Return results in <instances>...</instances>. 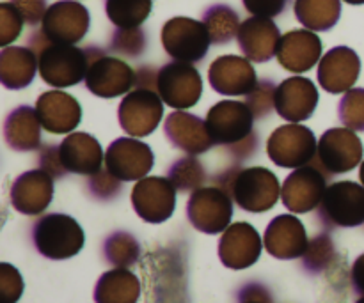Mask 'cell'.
I'll return each instance as SVG.
<instances>
[{"instance_id": "cell-1", "label": "cell", "mask_w": 364, "mask_h": 303, "mask_svg": "<svg viewBox=\"0 0 364 303\" xmlns=\"http://www.w3.org/2000/svg\"><path fill=\"white\" fill-rule=\"evenodd\" d=\"M255 114L245 103L219 101L208 110L206 128L215 145H226L237 162H245L258 153Z\"/></svg>"}, {"instance_id": "cell-2", "label": "cell", "mask_w": 364, "mask_h": 303, "mask_svg": "<svg viewBox=\"0 0 364 303\" xmlns=\"http://www.w3.org/2000/svg\"><path fill=\"white\" fill-rule=\"evenodd\" d=\"M28 48L38 55L39 75L52 87H71L85 80L91 64L89 46L78 48L75 45L50 43L41 31H36L28 38Z\"/></svg>"}, {"instance_id": "cell-3", "label": "cell", "mask_w": 364, "mask_h": 303, "mask_svg": "<svg viewBox=\"0 0 364 303\" xmlns=\"http://www.w3.org/2000/svg\"><path fill=\"white\" fill-rule=\"evenodd\" d=\"M215 183L228 192L242 209L251 213L267 211L274 208L279 199V181L276 174L265 167H231L215 176Z\"/></svg>"}, {"instance_id": "cell-4", "label": "cell", "mask_w": 364, "mask_h": 303, "mask_svg": "<svg viewBox=\"0 0 364 303\" xmlns=\"http://www.w3.org/2000/svg\"><path fill=\"white\" fill-rule=\"evenodd\" d=\"M84 231L77 220L60 213L39 219L32 227V241L39 254L48 259H68L84 247Z\"/></svg>"}, {"instance_id": "cell-5", "label": "cell", "mask_w": 364, "mask_h": 303, "mask_svg": "<svg viewBox=\"0 0 364 303\" xmlns=\"http://www.w3.org/2000/svg\"><path fill=\"white\" fill-rule=\"evenodd\" d=\"M318 220L326 227H355L364 224V188L354 181L327 187L318 206Z\"/></svg>"}, {"instance_id": "cell-6", "label": "cell", "mask_w": 364, "mask_h": 303, "mask_svg": "<svg viewBox=\"0 0 364 303\" xmlns=\"http://www.w3.org/2000/svg\"><path fill=\"white\" fill-rule=\"evenodd\" d=\"M162 45L174 60L192 64L205 59L212 39L203 21L176 16L162 27Z\"/></svg>"}, {"instance_id": "cell-7", "label": "cell", "mask_w": 364, "mask_h": 303, "mask_svg": "<svg viewBox=\"0 0 364 303\" xmlns=\"http://www.w3.org/2000/svg\"><path fill=\"white\" fill-rule=\"evenodd\" d=\"M361 158L363 145L358 135L345 128H333L322 135L311 163H315L331 180L336 174L350 172Z\"/></svg>"}, {"instance_id": "cell-8", "label": "cell", "mask_w": 364, "mask_h": 303, "mask_svg": "<svg viewBox=\"0 0 364 303\" xmlns=\"http://www.w3.org/2000/svg\"><path fill=\"white\" fill-rule=\"evenodd\" d=\"M316 138L309 128L301 124H287L270 135L267 153L277 167L299 169L313 162L316 156Z\"/></svg>"}, {"instance_id": "cell-9", "label": "cell", "mask_w": 364, "mask_h": 303, "mask_svg": "<svg viewBox=\"0 0 364 303\" xmlns=\"http://www.w3.org/2000/svg\"><path fill=\"white\" fill-rule=\"evenodd\" d=\"M156 92L160 94L162 101L173 109H191L201 98V75L191 62L174 60L159 70Z\"/></svg>"}, {"instance_id": "cell-10", "label": "cell", "mask_w": 364, "mask_h": 303, "mask_svg": "<svg viewBox=\"0 0 364 303\" xmlns=\"http://www.w3.org/2000/svg\"><path fill=\"white\" fill-rule=\"evenodd\" d=\"M187 213L188 220L198 231L206 234L220 233L233 216L231 195L219 187L198 188L188 199Z\"/></svg>"}, {"instance_id": "cell-11", "label": "cell", "mask_w": 364, "mask_h": 303, "mask_svg": "<svg viewBox=\"0 0 364 303\" xmlns=\"http://www.w3.org/2000/svg\"><path fill=\"white\" fill-rule=\"evenodd\" d=\"M162 116L164 101L159 92L151 89H135L128 92L117 110L121 128L134 137L151 135Z\"/></svg>"}, {"instance_id": "cell-12", "label": "cell", "mask_w": 364, "mask_h": 303, "mask_svg": "<svg viewBox=\"0 0 364 303\" xmlns=\"http://www.w3.org/2000/svg\"><path fill=\"white\" fill-rule=\"evenodd\" d=\"M89 11L73 0H59L46 9L41 21V32L50 43L75 45L89 31Z\"/></svg>"}, {"instance_id": "cell-13", "label": "cell", "mask_w": 364, "mask_h": 303, "mask_svg": "<svg viewBox=\"0 0 364 303\" xmlns=\"http://www.w3.org/2000/svg\"><path fill=\"white\" fill-rule=\"evenodd\" d=\"M327 181L329 177L315 163L299 167L284 180L281 188L284 206L294 213H308L318 208L327 190Z\"/></svg>"}, {"instance_id": "cell-14", "label": "cell", "mask_w": 364, "mask_h": 303, "mask_svg": "<svg viewBox=\"0 0 364 303\" xmlns=\"http://www.w3.org/2000/svg\"><path fill=\"white\" fill-rule=\"evenodd\" d=\"M132 204L146 222L160 224L173 215L176 187L169 177H142L132 192Z\"/></svg>"}, {"instance_id": "cell-15", "label": "cell", "mask_w": 364, "mask_h": 303, "mask_svg": "<svg viewBox=\"0 0 364 303\" xmlns=\"http://www.w3.org/2000/svg\"><path fill=\"white\" fill-rule=\"evenodd\" d=\"M155 156L148 144L135 138H117L105 153L107 170L119 181L142 180L151 170Z\"/></svg>"}, {"instance_id": "cell-16", "label": "cell", "mask_w": 364, "mask_h": 303, "mask_svg": "<svg viewBox=\"0 0 364 303\" xmlns=\"http://www.w3.org/2000/svg\"><path fill=\"white\" fill-rule=\"evenodd\" d=\"M135 85V71L124 60L100 55L89 64L85 87L100 98H116L127 94Z\"/></svg>"}, {"instance_id": "cell-17", "label": "cell", "mask_w": 364, "mask_h": 303, "mask_svg": "<svg viewBox=\"0 0 364 303\" xmlns=\"http://www.w3.org/2000/svg\"><path fill=\"white\" fill-rule=\"evenodd\" d=\"M208 80L219 94L226 96H247L258 84L252 64L238 55H223L213 60Z\"/></svg>"}, {"instance_id": "cell-18", "label": "cell", "mask_w": 364, "mask_h": 303, "mask_svg": "<svg viewBox=\"0 0 364 303\" xmlns=\"http://www.w3.org/2000/svg\"><path fill=\"white\" fill-rule=\"evenodd\" d=\"M59 163L64 172L92 176L102 170L103 153L102 145L92 135L77 131L71 133L57 145Z\"/></svg>"}, {"instance_id": "cell-19", "label": "cell", "mask_w": 364, "mask_h": 303, "mask_svg": "<svg viewBox=\"0 0 364 303\" xmlns=\"http://www.w3.org/2000/svg\"><path fill=\"white\" fill-rule=\"evenodd\" d=\"M318 103V89L309 78L290 77L276 89V110L283 119L299 123L313 116Z\"/></svg>"}, {"instance_id": "cell-20", "label": "cell", "mask_w": 364, "mask_h": 303, "mask_svg": "<svg viewBox=\"0 0 364 303\" xmlns=\"http://www.w3.org/2000/svg\"><path fill=\"white\" fill-rule=\"evenodd\" d=\"M237 39L238 46L249 60L267 62L277 53L281 34L272 18L252 16L242 21Z\"/></svg>"}, {"instance_id": "cell-21", "label": "cell", "mask_w": 364, "mask_h": 303, "mask_svg": "<svg viewBox=\"0 0 364 303\" xmlns=\"http://www.w3.org/2000/svg\"><path fill=\"white\" fill-rule=\"evenodd\" d=\"M53 195V177L36 169L16 177L11 188V202L23 215H39L48 208Z\"/></svg>"}, {"instance_id": "cell-22", "label": "cell", "mask_w": 364, "mask_h": 303, "mask_svg": "<svg viewBox=\"0 0 364 303\" xmlns=\"http://www.w3.org/2000/svg\"><path fill=\"white\" fill-rule=\"evenodd\" d=\"M41 126L50 133H68L80 124L82 109L77 99L64 91L43 92L36 103Z\"/></svg>"}, {"instance_id": "cell-23", "label": "cell", "mask_w": 364, "mask_h": 303, "mask_svg": "<svg viewBox=\"0 0 364 303\" xmlns=\"http://www.w3.org/2000/svg\"><path fill=\"white\" fill-rule=\"evenodd\" d=\"M359 57L347 46H336L320 59L318 82L331 94L348 91L359 77Z\"/></svg>"}, {"instance_id": "cell-24", "label": "cell", "mask_w": 364, "mask_h": 303, "mask_svg": "<svg viewBox=\"0 0 364 303\" xmlns=\"http://www.w3.org/2000/svg\"><path fill=\"white\" fill-rule=\"evenodd\" d=\"M277 60L291 73H306L322 55V41L311 31H290L281 35L277 45Z\"/></svg>"}, {"instance_id": "cell-25", "label": "cell", "mask_w": 364, "mask_h": 303, "mask_svg": "<svg viewBox=\"0 0 364 303\" xmlns=\"http://www.w3.org/2000/svg\"><path fill=\"white\" fill-rule=\"evenodd\" d=\"M262 252V240L255 227L240 222L231 226L220 240L219 255L224 266L242 270L255 265Z\"/></svg>"}, {"instance_id": "cell-26", "label": "cell", "mask_w": 364, "mask_h": 303, "mask_svg": "<svg viewBox=\"0 0 364 303\" xmlns=\"http://www.w3.org/2000/svg\"><path fill=\"white\" fill-rule=\"evenodd\" d=\"M164 131L174 148L183 149L188 155H201L215 145L206 128V121L180 110L167 117Z\"/></svg>"}, {"instance_id": "cell-27", "label": "cell", "mask_w": 364, "mask_h": 303, "mask_svg": "<svg viewBox=\"0 0 364 303\" xmlns=\"http://www.w3.org/2000/svg\"><path fill=\"white\" fill-rule=\"evenodd\" d=\"M267 250L277 259L301 258L308 250V236L297 216L281 215L269 224L265 233Z\"/></svg>"}, {"instance_id": "cell-28", "label": "cell", "mask_w": 364, "mask_h": 303, "mask_svg": "<svg viewBox=\"0 0 364 303\" xmlns=\"http://www.w3.org/2000/svg\"><path fill=\"white\" fill-rule=\"evenodd\" d=\"M41 128L36 109L18 106L4 123V138L14 151H34L41 145Z\"/></svg>"}, {"instance_id": "cell-29", "label": "cell", "mask_w": 364, "mask_h": 303, "mask_svg": "<svg viewBox=\"0 0 364 303\" xmlns=\"http://www.w3.org/2000/svg\"><path fill=\"white\" fill-rule=\"evenodd\" d=\"M38 55L23 46H4L0 53V80L7 89H23L34 78Z\"/></svg>"}, {"instance_id": "cell-30", "label": "cell", "mask_w": 364, "mask_h": 303, "mask_svg": "<svg viewBox=\"0 0 364 303\" xmlns=\"http://www.w3.org/2000/svg\"><path fill=\"white\" fill-rule=\"evenodd\" d=\"M141 293L139 280L128 270H112L98 280L95 291L96 303H135Z\"/></svg>"}, {"instance_id": "cell-31", "label": "cell", "mask_w": 364, "mask_h": 303, "mask_svg": "<svg viewBox=\"0 0 364 303\" xmlns=\"http://www.w3.org/2000/svg\"><path fill=\"white\" fill-rule=\"evenodd\" d=\"M295 16L313 32L329 31L341 16L340 0H295Z\"/></svg>"}, {"instance_id": "cell-32", "label": "cell", "mask_w": 364, "mask_h": 303, "mask_svg": "<svg viewBox=\"0 0 364 303\" xmlns=\"http://www.w3.org/2000/svg\"><path fill=\"white\" fill-rule=\"evenodd\" d=\"M203 23L208 28L213 45L230 43L240 28V16L233 7L226 4H215L203 13Z\"/></svg>"}, {"instance_id": "cell-33", "label": "cell", "mask_w": 364, "mask_h": 303, "mask_svg": "<svg viewBox=\"0 0 364 303\" xmlns=\"http://www.w3.org/2000/svg\"><path fill=\"white\" fill-rule=\"evenodd\" d=\"M151 6L153 0H105V13L117 28H135L144 23Z\"/></svg>"}, {"instance_id": "cell-34", "label": "cell", "mask_w": 364, "mask_h": 303, "mask_svg": "<svg viewBox=\"0 0 364 303\" xmlns=\"http://www.w3.org/2000/svg\"><path fill=\"white\" fill-rule=\"evenodd\" d=\"M169 180L176 187V190H198L205 183V169L199 163V160L194 158V155L187 158H180L169 169Z\"/></svg>"}, {"instance_id": "cell-35", "label": "cell", "mask_w": 364, "mask_h": 303, "mask_svg": "<svg viewBox=\"0 0 364 303\" xmlns=\"http://www.w3.org/2000/svg\"><path fill=\"white\" fill-rule=\"evenodd\" d=\"M107 261L117 266L134 265L139 258V245L130 234L116 233L105 241Z\"/></svg>"}, {"instance_id": "cell-36", "label": "cell", "mask_w": 364, "mask_h": 303, "mask_svg": "<svg viewBox=\"0 0 364 303\" xmlns=\"http://www.w3.org/2000/svg\"><path fill=\"white\" fill-rule=\"evenodd\" d=\"M276 84L269 78L259 80L256 87L245 98V105L251 109L256 119H263L276 109Z\"/></svg>"}, {"instance_id": "cell-37", "label": "cell", "mask_w": 364, "mask_h": 303, "mask_svg": "<svg viewBox=\"0 0 364 303\" xmlns=\"http://www.w3.org/2000/svg\"><path fill=\"white\" fill-rule=\"evenodd\" d=\"M338 114L345 126L364 130V89H350L338 105Z\"/></svg>"}, {"instance_id": "cell-38", "label": "cell", "mask_w": 364, "mask_h": 303, "mask_svg": "<svg viewBox=\"0 0 364 303\" xmlns=\"http://www.w3.org/2000/svg\"><path fill=\"white\" fill-rule=\"evenodd\" d=\"M110 50L128 57H139L146 50V34L139 27L117 28L110 41Z\"/></svg>"}, {"instance_id": "cell-39", "label": "cell", "mask_w": 364, "mask_h": 303, "mask_svg": "<svg viewBox=\"0 0 364 303\" xmlns=\"http://www.w3.org/2000/svg\"><path fill=\"white\" fill-rule=\"evenodd\" d=\"M23 16L11 2L0 4V45L7 46L20 35Z\"/></svg>"}, {"instance_id": "cell-40", "label": "cell", "mask_w": 364, "mask_h": 303, "mask_svg": "<svg viewBox=\"0 0 364 303\" xmlns=\"http://www.w3.org/2000/svg\"><path fill=\"white\" fill-rule=\"evenodd\" d=\"M334 254L333 243H331V238L327 234H320L316 236L311 243L308 245V250H306V268H309L311 272H320L327 266L329 258Z\"/></svg>"}, {"instance_id": "cell-41", "label": "cell", "mask_w": 364, "mask_h": 303, "mask_svg": "<svg viewBox=\"0 0 364 303\" xmlns=\"http://www.w3.org/2000/svg\"><path fill=\"white\" fill-rule=\"evenodd\" d=\"M89 190L95 197L107 201V199H112L119 194L121 183L109 170H98V172L89 177Z\"/></svg>"}, {"instance_id": "cell-42", "label": "cell", "mask_w": 364, "mask_h": 303, "mask_svg": "<svg viewBox=\"0 0 364 303\" xmlns=\"http://www.w3.org/2000/svg\"><path fill=\"white\" fill-rule=\"evenodd\" d=\"M244 7L252 16L274 18L283 13L288 6V0H242Z\"/></svg>"}, {"instance_id": "cell-43", "label": "cell", "mask_w": 364, "mask_h": 303, "mask_svg": "<svg viewBox=\"0 0 364 303\" xmlns=\"http://www.w3.org/2000/svg\"><path fill=\"white\" fill-rule=\"evenodd\" d=\"M11 4L20 11V14L28 25H36L43 21V16L48 9L46 0H11Z\"/></svg>"}, {"instance_id": "cell-44", "label": "cell", "mask_w": 364, "mask_h": 303, "mask_svg": "<svg viewBox=\"0 0 364 303\" xmlns=\"http://www.w3.org/2000/svg\"><path fill=\"white\" fill-rule=\"evenodd\" d=\"M39 169L46 170L53 180H60L64 177V170L59 163V153H57V144H50L41 149L39 153Z\"/></svg>"}, {"instance_id": "cell-45", "label": "cell", "mask_w": 364, "mask_h": 303, "mask_svg": "<svg viewBox=\"0 0 364 303\" xmlns=\"http://www.w3.org/2000/svg\"><path fill=\"white\" fill-rule=\"evenodd\" d=\"M16 273V268L9 265H2V303H14L20 298L21 286L13 287V284H11Z\"/></svg>"}, {"instance_id": "cell-46", "label": "cell", "mask_w": 364, "mask_h": 303, "mask_svg": "<svg viewBox=\"0 0 364 303\" xmlns=\"http://www.w3.org/2000/svg\"><path fill=\"white\" fill-rule=\"evenodd\" d=\"M156 75H159V71L155 67L141 66L135 71V87L156 91Z\"/></svg>"}, {"instance_id": "cell-47", "label": "cell", "mask_w": 364, "mask_h": 303, "mask_svg": "<svg viewBox=\"0 0 364 303\" xmlns=\"http://www.w3.org/2000/svg\"><path fill=\"white\" fill-rule=\"evenodd\" d=\"M352 284L358 293L364 294V254L352 266Z\"/></svg>"}, {"instance_id": "cell-48", "label": "cell", "mask_w": 364, "mask_h": 303, "mask_svg": "<svg viewBox=\"0 0 364 303\" xmlns=\"http://www.w3.org/2000/svg\"><path fill=\"white\" fill-rule=\"evenodd\" d=\"M242 303H270V302L269 298H267V300H259V298H245Z\"/></svg>"}, {"instance_id": "cell-49", "label": "cell", "mask_w": 364, "mask_h": 303, "mask_svg": "<svg viewBox=\"0 0 364 303\" xmlns=\"http://www.w3.org/2000/svg\"><path fill=\"white\" fill-rule=\"evenodd\" d=\"M348 4H364V0H345Z\"/></svg>"}, {"instance_id": "cell-50", "label": "cell", "mask_w": 364, "mask_h": 303, "mask_svg": "<svg viewBox=\"0 0 364 303\" xmlns=\"http://www.w3.org/2000/svg\"><path fill=\"white\" fill-rule=\"evenodd\" d=\"M361 181L364 183V162H363V165H361Z\"/></svg>"}, {"instance_id": "cell-51", "label": "cell", "mask_w": 364, "mask_h": 303, "mask_svg": "<svg viewBox=\"0 0 364 303\" xmlns=\"http://www.w3.org/2000/svg\"><path fill=\"white\" fill-rule=\"evenodd\" d=\"M358 303H364V298H363V300H359V302H358Z\"/></svg>"}]
</instances>
